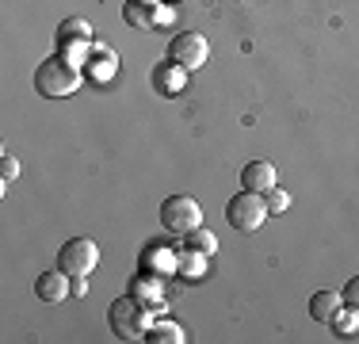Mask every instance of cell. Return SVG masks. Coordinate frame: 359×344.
<instances>
[{
	"instance_id": "cell-1",
	"label": "cell",
	"mask_w": 359,
	"mask_h": 344,
	"mask_svg": "<svg viewBox=\"0 0 359 344\" xmlns=\"http://www.w3.org/2000/svg\"><path fill=\"white\" fill-rule=\"evenodd\" d=\"M161 303H149L145 306V298L138 295H123L115 298V303L107 306V325L111 333H115L118 340H145V333H149V310H157Z\"/></svg>"
},
{
	"instance_id": "cell-2",
	"label": "cell",
	"mask_w": 359,
	"mask_h": 344,
	"mask_svg": "<svg viewBox=\"0 0 359 344\" xmlns=\"http://www.w3.org/2000/svg\"><path fill=\"white\" fill-rule=\"evenodd\" d=\"M81 81H84L81 65L69 62L65 54L46 58V62H39V69H35V92H39V96H46V100L73 96V92L81 88Z\"/></svg>"
},
{
	"instance_id": "cell-3",
	"label": "cell",
	"mask_w": 359,
	"mask_h": 344,
	"mask_svg": "<svg viewBox=\"0 0 359 344\" xmlns=\"http://www.w3.org/2000/svg\"><path fill=\"white\" fill-rule=\"evenodd\" d=\"M268 218V199L260 192H237L233 199L226 203V222L237 230V234H256Z\"/></svg>"
},
{
	"instance_id": "cell-4",
	"label": "cell",
	"mask_w": 359,
	"mask_h": 344,
	"mask_svg": "<svg viewBox=\"0 0 359 344\" xmlns=\"http://www.w3.org/2000/svg\"><path fill=\"white\" fill-rule=\"evenodd\" d=\"M100 264V245L92 237H69L62 249H57V268H62L69 279H88Z\"/></svg>"
},
{
	"instance_id": "cell-5",
	"label": "cell",
	"mask_w": 359,
	"mask_h": 344,
	"mask_svg": "<svg viewBox=\"0 0 359 344\" xmlns=\"http://www.w3.org/2000/svg\"><path fill=\"white\" fill-rule=\"evenodd\" d=\"M161 226L176 237L191 234V230L203 226V206L195 203L191 195H168V199L161 203Z\"/></svg>"
},
{
	"instance_id": "cell-6",
	"label": "cell",
	"mask_w": 359,
	"mask_h": 344,
	"mask_svg": "<svg viewBox=\"0 0 359 344\" xmlns=\"http://www.w3.org/2000/svg\"><path fill=\"white\" fill-rule=\"evenodd\" d=\"M168 58H172L176 65H184L187 73H191V69H199V65H207V62H210V42H207V34H199V31L176 34V39L168 42Z\"/></svg>"
},
{
	"instance_id": "cell-7",
	"label": "cell",
	"mask_w": 359,
	"mask_h": 344,
	"mask_svg": "<svg viewBox=\"0 0 359 344\" xmlns=\"http://www.w3.org/2000/svg\"><path fill=\"white\" fill-rule=\"evenodd\" d=\"M35 295L42 298V303L57 306V303H65V298L73 295V279L62 268H50V272H42L35 279Z\"/></svg>"
},
{
	"instance_id": "cell-8",
	"label": "cell",
	"mask_w": 359,
	"mask_h": 344,
	"mask_svg": "<svg viewBox=\"0 0 359 344\" xmlns=\"http://www.w3.org/2000/svg\"><path fill=\"white\" fill-rule=\"evenodd\" d=\"M184 84H187V69L176 65L172 58L153 69V88H157L161 96H180V92H184Z\"/></svg>"
},
{
	"instance_id": "cell-9",
	"label": "cell",
	"mask_w": 359,
	"mask_h": 344,
	"mask_svg": "<svg viewBox=\"0 0 359 344\" xmlns=\"http://www.w3.org/2000/svg\"><path fill=\"white\" fill-rule=\"evenodd\" d=\"M241 187L245 192L268 195L271 187H276V165H271V161H249V165L241 168Z\"/></svg>"
},
{
	"instance_id": "cell-10",
	"label": "cell",
	"mask_w": 359,
	"mask_h": 344,
	"mask_svg": "<svg viewBox=\"0 0 359 344\" xmlns=\"http://www.w3.org/2000/svg\"><path fill=\"white\" fill-rule=\"evenodd\" d=\"M340 306H344V295H340V291H318V295L310 298V317L318 325H332V317L340 314Z\"/></svg>"
},
{
	"instance_id": "cell-11",
	"label": "cell",
	"mask_w": 359,
	"mask_h": 344,
	"mask_svg": "<svg viewBox=\"0 0 359 344\" xmlns=\"http://www.w3.org/2000/svg\"><path fill=\"white\" fill-rule=\"evenodd\" d=\"M123 20L138 31H149L157 23V12H153V0H126L123 4Z\"/></svg>"
},
{
	"instance_id": "cell-12",
	"label": "cell",
	"mask_w": 359,
	"mask_h": 344,
	"mask_svg": "<svg viewBox=\"0 0 359 344\" xmlns=\"http://www.w3.org/2000/svg\"><path fill=\"white\" fill-rule=\"evenodd\" d=\"M130 295L149 298V303H161V295H165V283H161L157 272H145V268H142V275H134V279H130Z\"/></svg>"
},
{
	"instance_id": "cell-13",
	"label": "cell",
	"mask_w": 359,
	"mask_h": 344,
	"mask_svg": "<svg viewBox=\"0 0 359 344\" xmlns=\"http://www.w3.org/2000/svg\"><path fill=\"white\" fill-rule=\"evenodd\" d=\"M176 272H184L187 279H203L207 275V253H195V249H180L176 253Z\"/></svg>"
},
{
	"instance_id": "cell-14",
	"label": "cell",
	"mask_w": 359,
	"mask_h": 344,
	"mask_svg": "<svg viewBox=\"0 0 359 344\" xmlns=\"http://www.w3.org/2000/svg\"><path fill=\"white\" fill-rule=\"evenodd\" d=\"M145 340L149 344H184L187 333H184V325H176V322H157V325H149Z\"/></svg>"
},
{
	"instance_id": "cell-15",
	"label": "cell",
	"mask_w": 359,
	"mask_h": 344,
	"mask_svg": "<svg viewBox=\"0 0 359 344\" xmlns=\"http://www.w3.org/2000/svg\"><path fill=\"white\" fill-rule=\"evenodd\" d=\"M57 39H62V50H69L73 42H81V46H84V42L92 39V23L88 20H76V15H73V20L62 23V34H57Z\"/></svg>"
},
{
	"instance_id": "cell-16",
	"label": "cell",
	"mask_w": 359,
	"mask_h": 344,
	"mask_svg": "<svg viewBox=\"0 0 359 344\" xmlns=\"http://www.w3.org/2000/svg\"><path fill=\"white\" fill-rule=\"evenodd\" d=\"M142 268L145 272H168V268H176V253H168L161 245H149L142 253Z\"/></svg>"
},
{
	"instance_id": "cell-17",
	"label": "cell",
	"mask_w": 359,
	"mask_h": 344,
	"mask_svg": "<svg viewBox=\"0 0 359 344\" xmlns=\"http://www.w3.org/2000/svg\"><path fill=\"white\" fill-rule=\"evenodd\" d=\"M184 245L187 249H195V253H207V256H215V249H218V237L210 234V230H191V234H184Z\"/></svg>"
},
{
	"instance_id": "cell-18",
	"label": "cell",
	"mask_w": 359,
	"mask_h": 344,
	"mask_svg": "<svg viewBox=\"0 0 359 344\" xmlns=\"http://www.w3.org/2000/svg\"><path fill=\"white\" fill-rule=\"evenodd\" d=\"M332 329H337L340 337H352V333L359 329V310H352V306H340V314L332 317Z\"/></svg>"
},
{
	"instance_id": "cell-19",
	"label": "cell",
	"mask_w": 359,
	"mask_h": 344,
	"mask_svg": "<svg viewBox=\"0 0 359 344\" xmlns=\"http://www.w3.org/2000/svg\"><path fill=\"white\" fill-rule=\"evenodd\" d=\"M20 176V161L15 153H0V192H8V184Z\"/></svg>"
},
{
	"instance_id": "cell-20",
	"label": "cell",
	"mask_w": 359,
	"mask_h": 344,
	"mask_svg": "<svg viewBox=\"0 0 359 344\" xmlns=\"http://www.w3.org/2000/svg\"><path fill=\"white\" fill-rule=\"evenodd\" d=\"M264 199H268V214H283L287 206H290V195L283 192V187H271V192L264 195Z\"/></svg>"
},
{
	"instance_id": "cell-21",
	"label": "cell",
	"mask_w": 359,
	"mask_h": 344,
	"mask_svg": "<svg viewBox=\"0 0 359 344\" xmlns=\"http://www.w3.org/2000/svg\"><path fill=\"white\" fill-rule=\"evenodd\" d=\"M340 295H344V306L359 310V275H352V279L344 283V291H340Z\"/></svg>"
},
{
	"instance_id": "cell-22",
	"label": "cell",
	"mask_w": 359,
	"mask_h": 344,
	"mask_svg": "<svg viewBox=\"0 0 359 344\" xmlns=\"http://www.w3.org/2000/svg\"><path fill=\"white\" fill-rule=\"evenodd\" d=\"M88 291V279H73V295H84Z\"/></svg>"
}]
</instances>
